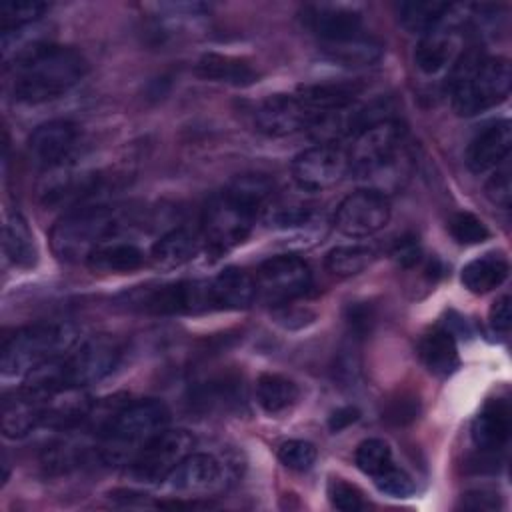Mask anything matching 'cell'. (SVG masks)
Instances as JSON below:
<instances>
[{
	"instance_id": "22",
	"label": "cell",
	"mask_w": 512,
	"mask_h": 512,
	"mask_svg": "<svg viewBox=\"0 0 512 512\" xmlns=\"http://www.w3.org/2000/svg\"><path fill=\"white\" fill-rule=\"evenodd\" d=\"M214 310H240L256 298V282L246 270L226 268L210 278Z\"/></svg>"
},
{
	"instance_id": "36",
	"label": "cell",
	"mask_w": 512,
	"mask_h": 512,
	"mask_svg": "<svg viewBox=\"0 0 512 512\" xmlns=\"http://www.w3.org/2000/svg\"><path fill=\"white\" fill-rule=\"evenodd\" d=\"M46 10L48 4L40 0H6L0 6V30L2 34L20 32L34 24Z\"/></svg>"
},
{
	"instance_id": "40",
	"label": "cell",
	"mask_w": 512,
	"mask_h": 512,
	"mask_svg": "<svg viewBox=\"0 0 512 512\" xmlns=\"http://www.w3.org/2000/svg\"><path fill=\"white\" fill-rule=\"evenodd\" d=\"M374 484L380 492H384L386 496H392V498H408L416 490L412 478L404 470L396 468L394 464L388 466L386 470H382L380 474H376Z\"/></svg>"
},
{
	"instance_id": "34",
	"label": "cell",
	"mask_w": 512,
	"mask_h": 512,
	"mask_svg": "<svg viewBox=\"0 0 512 512\" xmlns=\"http://www.w3.org/2000/svg\"><path fill=\"white\" fill-rule=\"evenodd\" d=\"M4 252L18 268H32L38 258L34 236L22 214L12 212L4 224Z\"/></svg>"
},
{
	"instance_id": "24",
	"label": "cell",
	"mask_w": 512,
	"mask_h": 512,
	"mask_svg": "<svg viewBox=\"0 0 512 512\" xmlns=\"http://www.w3.org/2000/svg\"><path fill=\"white\" fill-rule=\"evenodd\" d=\"M144 252L130 242H106L100 248H96L86 264L94 272L102 274H128L144 266Z\"/></svg>"
},
{
	"instance_id": "39",
	"label": "cell",
	"mask_w": 512,
	"mask_h": 512,
	"mask_svg": "<svg viewBox=\"0 0 512 512\" xmlns=\"http://www.w3.org/2000/svg\"><path fill=\"white\" fill-rule=\"evenodd\" d=\"M316 446L308 440H286L278 448V460L288 468L296 472H306L316 462Z\"/></svg>"
},
{
	"instance_id": "11",
	"label": "cell",
	"mask_w": 512,
	"mask_h": 512,
	"mask_svg": "<svg viewBox=\"0 0 512 512\" xmlns=\"http://www.w3.org/2000/svg\"><path fill=\"white\" fill-rule=\"evenodd\" d=\"M120 360V346L108 334H98L80 344L70 356H62V374L68 388H84L106 378Z\"/></svg>"
},
{
	"instance_id": "2",
	"label": "cell",
	"mask_w": 512,
	"mask_h": 512,
	"mask_svg": "<svg viewBox=\"0 0 512 512\" xmlns=\"http://www.w3.org/2000/svg\"><path fill=\"white\" fill-rule=\"evenodd\" d=\"M272 196V180L264 174L236 176L204 208L202 244L220 256L242 244L256 222L258 212Z\"/></svg>"
},
{
	"instance_id": "35",
	"label": "cell",
	"mask_w": 512,
	"mask_h": 512,
	"mask_svg": "<svg viewBox=\"0 0 512 512\" xmlns=\"http://www.w3.org/2000/svg\"><path fill=\"white\" fill-rule=\"evenodd\" d=\"M374 260V250L364 244L336 246L326 254V268L336 276H356Z\"/></svg>"
},
{
	"instance_id": "48",
	"label": "cell",
	"mask_w": 512,
	"mask_h": 512,
	"mask_svg": "<svg viewBox=\"0 0 512 512\" xmlns=\"http://www.w3.org/2000/svg\"><path fill=\"white\" fill-rule=\"evenodd\" d=\"M498 494H488V492H468L466 498L462 500V504L466 508H474V510H492L498 506Z\"/></svg>"
},
{
	"instance_id": "13",
	"label": "cell",
	"mask_w": 512,
	"mask_h": 512,
	"mask_svg": "<svg viewBox=\"0 0 512 512\" xmlns=\"http://www.w3.org/2000/svg\"><path fill=\"white\" fill-rule=\"evenodd\" d=\"M390 220V202L382 190L366 188L348 194L336 208L334 224L350 238H364L382 230Z\"/></svg>"
},
{
	"instance_id": "47",
	"label": "cell",
	"mask_w": 512,
	"mask_h": 512,
	"mask_svg": "<svg viewBox=\"0 0 512 512\" xmlns=\"http://www.w3.org/2000/svg\"><path fill=\"white\" fill-rule=\"evenodd\" d=\"M358 416H360L358 408H354V406H342V408H338V410L330 416L328 428H330L332 432H340V430L348 428L350 424H354V422L358 420Z\"/></svg>"
},
{
	"instance_id": "1",
	"label": "cell",
	"mask_w": 512,
	"mask_h": 512,
	"mask_svg": "<svg viewBox=\"0 0 512 512\" xmlns=\"http://www.w3.org/2000/svg\"><path fill=\"white\" fill-rule=\"evenodd\" d=\"M6 72L16 102L42 104L74 88L88 72V62L70 46L32 42L14 54Z\"/></svg>"
},
{
	"instance_id": "27",
	"label": "cell",
	"mask_w": 512,
	"mask_h": 512,
	"mask_svg": "<svg viewBox=\"0 0 512 512\" xmlns=\"http://www.w3.org/2000/svg\"><path fill=\"white\" fill-rule=\"evenodd\" d=\"M456 36L446 30H432L422 36V40L416 46L414 62L420 72L424 74H438L446 66H450L456 58Z\"/></svg>"
},
{
	"instance_id": "8",
	"label": "cell",
	"mask_w": 512,
	"mask_h": 512,
	"mask_svg": "<svg viewBox=\"0 0 512 512\" xmlns=\"http://www.w3.org/2000/svg\"><path fill=\"white\" fill-rule=\"evenodd\" d=\"M194 436L188 430L164 428L148 440L128 464V474L142 484H158L166 480L174 468L192 452Z\"/></svg>"
},
{
	"instance_id": "43",
	"label": "cell",
	"mask_w": 512,
	"mask_h": 512,
	"mask_svg": "<svg viewBox=\"0 0 512 512\" xmlns=\"http://www.w3.org/2000/svg\"><path fill=\"white\" fill-rule=\"evenodd\" d=\"M392 258L402 266V268H410V266H416L420 262V256H422V250H420V244H418V238L414 236H402L394 242L392 246Z\"/></svg>"
},
{
	"instance_id": "12",
	"label": "cell",
	"mask_w": 512,
	"mask_h": 512,
	"mask_svg": "<svg viewBox=\"0 0 512 512\" xmlns=\"http://www.w3.org/2000/svg\"><path fill=\"white\" fill-rule=\"evenodd\" d=\"M350 172L348 152L336 144H316L292 162V176L306 192H322L344 180Z\"/></svg>"
},
{
	"instance_id": "30",
	"label": "cell",
	"mask_w": 512,
	"mask_h": 512,
	"mask_svg": "<svg viewBox=\"0 0 512 512\" xmlns=\"http://www.w3.org/2000/svg\"><path fill=\"white\" fill-rule=\"evenodd\" d=\"M324 58L336 62L340 66L358 68V66H372L382 56V44L370 36H356L344 42L320 44Z\"/></svg>"
},
{
	"instance_id": "37",
	"label": "cell",
	"mask_w": 512,
	"mask_h": 512,
	"mask_svg": "<svg viewBox=\"0 0 512 512\" xmlns=\"http://www.w3.org/2000/svg\"><path fill=\"white\" fill-rule=\"evenodd\" d=\"M354 460H356V466L372 478L394 464L392 450H390L388 442H384L382 438H368V440L360 442L356 448Z\"/></svg>"
},
{
	"instance_id": "19",
	"label": "cell",
	"mask_w": 512,
	"mask_h": 512,
	"mask_svg": "<svg viewBox=\"0 0 512 512\" xmlns=\"http://www.w3.org/2000/svg\"><path fill=\"white\" fill-rule=\"evenodd\" d=\"M44 404L24 386L2 400V432L8 438H24L36 426L44 424Z\"/></svg>"
},
{
	"instance_id": "23",
	"label": "cell",
	"mask_w": 512,
	"mask_h": 512,
	"mask_svg": "<svg viewBox=\"0 0 512 512\" xmlns=\"http://www.w3.org/2000/svg\"><path fill=\"white\" fill-rule=\"evenodd\" d=\"M202 246V236L194 234L188 228H174L162 234L152 250H150V264L156 270H174L190 262Z\"/></svg>"
},
{
	"instance_id": "45",
	"label": "cell",
	"mask_w": 512,
	"mask_h": 512,
	"mask_svg": "<svg viewBox=\"0 0 512 512\" xmlns=\"http://www.w3.org/2000/svg\"><path fill=\"white\" fill-rule=\"evenodd\" d=\"M372 320H374V316H372L370 306H366V304L350 306V310H348V324H350V328H352V332L356 336H364L370 330Z\"/></svg>"
},
{
	"instance_id": "44",
	"label": "cell",
	"mask_w": 512,
	"mask_h": 512,
	"mask_svg": "<svg viewBox=\"0 0 512 512\" xmlns=\"http://www.w3.org/2000/svg\"><path fill=\"white\" fill-rule=\"evenodd\" d=\"M510 320H512V312H510V296L504 294L500 296L492 308H490V326L492 330L500 332V334H508L510 330Z\"/></svg>"
},
{
	"instance_id": "42",
	"label": "cell",
	"mask_w": 512,
	"mask_h": 512,
	"mask_svg": "<svg viewBox=\"0 0 512 512\" xmlns=\"http://www.w3.org/2000/svg\"><path fill=\"white\" fill-rule=\"evenodd\" d=\"M486 196L500 208H510V172L508 170H496L488 182H486Z\"/></svg>"
},
{
	"instance_id": "21",
	"label": "cell",
	"mask_w": 512,
	"mask_h": 512,
	"mask_svg": "<svg viewBox=\"0 0 512 512\" xmlns=\"http://www.w3.org/2000/svg\"><path fill=\"white\" fill-rule=\"evenodd\" d=\"M510 438V410L504 400L488 402L472 422V440L486 452H500Z\"/></svg>"
},
{
	"instance_id": "7",
	"label": "cell",
	"mask_w": 512,
	"mask_h": 512,
	"mask_svg": "<svg viewBox=\"0 0 512 512\" xmlns=\"http://www.w3.org/2000/svg\"><path fill=\"white\" fill-rule=\"evenodd\" d=\"M404 140L406 130L398 120L386 118L366 126L356 134L348 152L350 172L358 178L396 176L394 172L400 168L404 158Z\"/></svg>"
},
{
	"instance_id": "15",
	"label": "cell",
	"mask_w": 512,
	"mask_h": 512,
	"mask_svg": "<svg viewBox=\"0 0 512 512\" xmlns=\"http://www.w3.org/2000/svg\"><path fill=\"white\" fill-rule=\"evenodd\" d=\"M80 146V128L70 120L40 124L28 138L30 160L44 170L64 168Z\"/></svg>"
},
{
	"instance_id": "4",
	"label": "cell",
	"mask_w": 512,
	"mask_h": 512,
	"mask_svg": "<svg viewBox=\"0 0 512 512\" xmlns=\"http://www.w3.org/2000/svg\"><path fill=\"white\" fill-rule=\"evenodd\" d=\"M168 420L166 404L154 398L118 406L100 432L98 458L108 466L130 464L140 448L166 428Z\"/></svg>"
},
{
	"instance_id": "26",
	"label": "cell",
	"mask_w": 512,
	"mask_h": 512,
	"mask_svg": "<svg viewBox=\"0 0 512 512\" xmlns=\"http://www.w3.org/2000/svg\"><path fill=\"white\" fill-rule=\"evenodd\" d=\"M260 218L268 228L274 230H294L308 226L314 218V206L304 198L280 196L272 198L262 206Z\"/></svg>"
},
{
	"instance_id": "6",
	"label": "cell",
	"mask_w": 512,
	"mask_h": 512,
	"mask_svg": "<svg viewBox=\"0 0 512 512\" xmlns=\"http://www.w3.org/2000/svg\"><path fill=\"white\" fill-rule=\"evenodd\" d=\"M76 342V330L62 322H40L16 330L2 346V374L26 376L34 368L66 354Z\"/></svg>"
},
{
	"instance_id": "28",
	"label": "cell",
	"mask_w": 512,
	"mask_h": 512,
	"mask_svg": "<svg viewBox=\"0 0 512 512\" xmlns=\"http://www.w3.org/2000/svg\"><path fill=\"white\" fill-rule=\"evenodd\" d=\"M510 272L508 260L502 254L488 252L480 258L470 260L460 274V280L464 288H468L472 294H486L494 288H498Z\"/></svg>"
},
{
	"instance_id": "20",
	"label": "cell",
	"mask_w": 512,
	"mask_h": 512,
	"mask_svg": "<svg viewBox=\"0 0 512 512\" xmlns=\"http://www.w3.org/2000/svg\"><path fill=\"white\" fill-rule=\"evenodd\" d=\"M364 86L356 80L350 82H318V84H304L296 90V96L302 100V104L310 110V114L316 118L344 110L356 102V98L362 94Z\"/></svg>"
},
{
	"instance_id": "25",
	"label": "cell",
	"mask_w": 512,
	"mask_h": 512,
	"mask_svg": "<svg viewBox=\"0 0 512 512\" xmlns=\"http://www.w3.org/2000/svg\"><path fill=\"white\" fill-rule=\"evenodd\" d=\"M418 354H420L422 364L434 376L444 378V376H450L458 368L456 340L444 328H436V330L428 332L418 344Z\"/></svg>"
},
{
	"instance_id": "18",
	"label": "cell",
	"mask_w": 512,
	"mask_h": 512,
	"mask_svg": "<svg viewBox=\"0 0 512 512\" xmlns=\"http://www.w3.org/2000/svg\"><path fill=\"white\" fill-rule=\"evenodd\" d=\"M512 146V130L508 120H500L484 128L466 150V164L472 172L482 174L502 164Z\"/></svg>"
},
{
	"instance_id": "14",
	"label": "cell",
	"mask_w": 512,
	"mask_h": 512,
	"mask_svg": "<svg viewBox=\"0 0 512 512\" xmlns=\"http://www.w3.org/2000/svg\"><path fill=\"white\" fill-rule=\"evenodd\" d=\"M166 480L168 488L182 498H206L222 492L228 476L224 464L216 456L190 452Z\"/></svg>"
},
{
	"instance_id": "3",
	"label": "cell",
	"mask_w": 512,
	"mask_h": 512,
	"mask_svg": "<svg viewBox=\"0 0 512 512\" xmlns=\"http://www.w3.org/2000/svg\"><path fill=\"white\" fill-rule=\"evenodd\" d=\"M510 64L500 56H484L478 52L464 54L450 72V102L458 116L482 114L510 94Z\"/></svg>"
},
{
	"instance_id": "9",
	"label": "cell",
	"mask_w": 512,
	"mask_h": 512,
	"mask_svg": "<svg viewBox=\"0 0 512 512\" xmlns=\"http://www.w3.org/2000/svg\"><path fill=\"white\" fill-rule=\"evenodd\" d=\"M256 296L272 304H286L308 292L312 274L308 264L294 256L282 254L264 260L254 276Z\"/></svg>"
},
{
	"instance_id": "31",
	"label": "cell",
	"mask_w": 512,
	"mask_h": 512,
	"mask_svg": "<svg viewBox=\"0 0 512 512\" xmlns=\"http://www.w3.org/2000/svg\"><path fill=\"white\" fill-rule=\"evenodd\" d=\"M452 10L454 6L448 2L410 0L398 6V20L406 30L414 34H428L436 30L444 20H448Z\"/></svg>"
},
{
	"instance_id": "46",
	"label": "cell",
	"mask_w": 512,
	"mask_h": 512,
	"mask_svg": "<svg viewBox=\"0 0 512 512\" xmlns=\"http://www.w3.org/2000/svg\"><path fill=\"white\" fill-rule=\"evenodd\" d=\"M414 416H416V404H414L412 398H410V400H406V398L394 400V402L390 404V408L386 410V418H388V420H394V422H398V424H404V422H408V420H414Z\"/></svg>"
},
{
	"instance_id": "33",
	"label": "cell",
	"mask_w": 512,
	"mask_h": 512,
	"mask_svg": "<svg viewBox=\"0 0 512 512\" xmlns=\"http://www.w3.org/2000/svg\"><path fill=\"white\" fill-rule=\"evenodd\" d=\"M196 74L232 86H248L256 80V72L244 60L222 54H204L196 64Z\"/></svg>"
},
{
	"instance_id": "29",
	"label": "cell",
	"mask_w": 512,
	"mask_h": 512,
	"mask_svg": "<svg viewBox=\"0 0 512 512\" xmlns=\"http://www.w3.org/2000/svg\"><path fill=\"white\" fill-rule=\"evenodd\" d=\"M98 188V174H88V172H64L58 174L54 178H50L44 186H42V198L46 204L50 206H66V204H74L90 194H94Z\"/></svg>"
},
{
	"instance_id": "38",
	"label": "cell",
	"mask_w": 512,
	"mask_h": 512,
	"mask_svg": "<svg viewBox=\"0 0 512 512\" xmlns=\"http://www.w3.org/2000/svg\"><path fill=\"white\" fill-rule=\"evenodd\" d=\"M448 230H450L452 238L460 244H480V242L488 240V236H490L484 222L470 212L452 214L448 220Z\"/></svg>"
},
{
	"instance_id": "10",
	"label": "cell",
	"mask_w": 512,
	"mask_h": 512,
	"mask_svg": "<svg viewBox=\"0 0 512 512\" xmlns=\"http://www.w3.org/2000/svg\"><path fill=\"white\" fill-rule=\"evenodd\" d=\"M132 306L150 314H198L214 310L210 280H182L144 290Z\"/></svg>"
},
{
	"instance_id": "32",
	"label": "cell",
	"mask_w": 512,
	"mask_h": 512,
	"mask_svg": "<svg viewBox=\"0 0 512 512\" xmlns=\"http://www.w3.org/2000/svg\"><path fill=\"white\" fill-rule=\"evenodd\" d=\"M298 396H300L298 386L282 374L264 372L256 380V400L266 414L276 416L286 412L296 404Z\"/></svg>"
},
{
	"instance_id": "17",
	"label": "cell",
	"mask_w": 512,
	"mask_h": 512,
	"mask_svg": "<svg viewBox=\"0 0 512 512\" xmlns=\"http://www.w3.org/2000/svg\"><path fill=\"white\" fill-rule=\"evenodd\" d=\"M302 24L320 40V44L362 36V14L348 6L310 4L302 10Z\"/></svg>"
},
{
	"instance_id": "41",
	"label": "cell",
	"mask_w": 512,
	"mask_h": 512,
	"mask_svg": "<svg viewBox=\"0 0 512 512\" xmlns=\"http://www.w3.org/2000/svg\"><path fill=\"white\" fill-rule=\"evenodd\" d=\"M328 498H330V504L342 512H352V510L364 508L362 492L354 484H350L342 478H332L328 482Z\"/></svg>"
},
{
	"instance_id": "5",
	"label": "cell",
	"mask_w": 512,
	"mask_h": 512,
	"mask_svg": "<svg viewBox=\"0 0 512 512\" xmlns=\"http://www.w3.org/2000/svg\"><path fill=\"white\" fill-rule=\"evenodd\" d=\"M122 210L112 206H80L62 216L52 232V250L60 260L78 262L110 242L122 226Z\"/></svg>"
},
{
	"instance_id": "16",
	"label": "cell",
	"mask_w": 512,
	"mask_h": 512,
	"mask_svg": "<svg viewBox=\"0 0 512 512\" xmlns=\"http://www.w3.org/2000/svg\"><path fill=\"white\" fill-rule=\"evenodd\" d=\"M314 116L296 94H272L264 98L254 110V126L266 136H290L298 130L310 128Z\"/></svg>"
}]
</instances>
